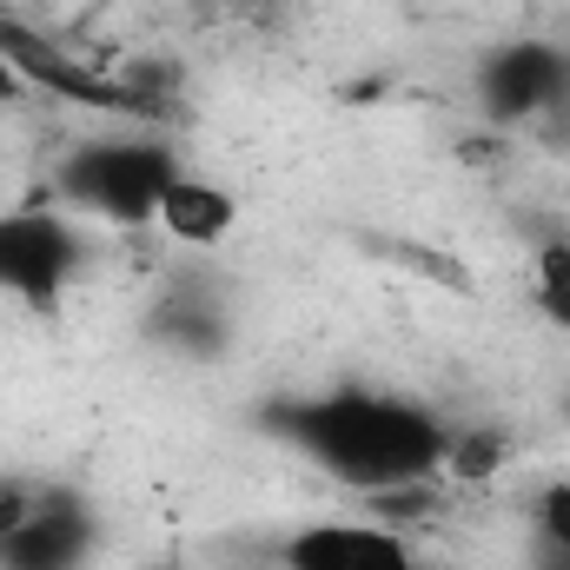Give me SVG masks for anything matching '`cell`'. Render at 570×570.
<instances>
[{
    "label": "cell",
    "instance_id": "cell-4",
    "mask_svg": "<svg viewBox=\"0 0 570 570\" xmlns=\"http://www.w3.org/2000/svg\"><path fill=\"white\" fill-rule=\"evenodd\" d=\"M478 107L491 127L544 120V140H570V53L544 40H511L478 67Z\"/></svg>",
    "mask_w": 570,
    "mask_h": 570
},
{
    "label": "cell",
    "instance_id": "cell-12",
    "mask_svg": "<svg viewBox=\"0 0 570 570\" xmlns=\"http://www.w3.org/2000/svg\"><path fill=\"white\" fill-rule=\"evenodd\" d=\"M538 312H544L551 325H564V332H570V246H551V253H544V279H538Z\"/></svg>",
    "mask_w": 570,
    "mask_h": 570
},
{
    "label": "cell",
    "instance_id": "cell-14",
    "mask_svg": "<svg viewBox=\"0 0 570 570\" xmlns=\"http://www.w3.org/2000/svg\"><path fill=\"white\" fill-rule=\"evenodd\" d=\"M33 498H40V484H20V478H7V484H0V538L33 511Z\"/></svg>",
    "mask_w": 570,
    "mask_h": 570
},
{
    "label": "cell",
    "instance_id": "cell-16",
    "mask_svg": "<svg viewBox=\"0 0 570 570\" xmlns=\"http://www.w3.org/2000/svg\"><path fill=\"white\" fill-rule=\"evenodd\" d=\"M20 94H27V80H20V73H13V67H7V60H0V107H13V100H20Z\"/></svg>",
    "mask_w": 570,
    "mask_h": 570
},
{
    "label": "cell",
    "instance_id": "cell-8",
    "mask_svg": "<svg viewBox=\"0 0 570 570\" xmlns=\"http://www.w3.org/2000/svg\"><path fill=\"white\" fill-rule=\"evenodd\" d=\"M233 219H239V199L193 173H173V186L159 193V213H153V226L173 233L179 246H219L233 233Z\"/></svg>",
    "mask_w": 570,
    "mask_h": 570
},
{
    "label": "cell",
    "instance_id": "cell-11",
    "mask_svg": "<svg viewBox=\"0 0 570 570\" xmlns=\"http://www.w3.org/2000/svg\"><path fill=\"white\" fill-rule=\"evenodd\" d=\"M365 504H372V518H379V524H392V531H399V524H425L431 511H438V491H431V478H419V484L372 491Z\"/></svg>",
    "mask_w": 570,
    "mask_h": 570
},
{
    "label": "cell",
    "instance_id": "cell-1",
    "mask_svg": "<svg viewBox=\"0 0 570 570\" xmlns=\"http://www.w3.org/2000/svg\"><path fill=\"white\" fill-rule=\"evenodd\" d=\"M259 425L285 438L298 458H312L325 478L352 491H392L444 471L451 425L431 419L425 405L392 392H325V399H279L259 412Z\"/></svg>",
    "mask_w": 570,
    "mask_h": 570
},
{
    "label": "cell",
    "instance_id": "cell-2",
    "mask_svg": "<svg viewBox=\"0 0 570 570\" xmlns=\"http://www.w3.org/2000/svg\"><path fill=\"white\" fill-rule=\"evenodd\" d=\"M0 60L27 80V87H40V94H53V100H73V107H94V114H166V100H159V73L140 67V73H107V67H87V60H73L67 47H53L47 33H33V27H20V20H7L0 13Z\"/></svg>",
    "mask_w": 570,
    "mask_h": 570
},
{
    "label": "cell",
    "instance_id": "cell-7",
    "mask_svg": "<svg viewBox=\"0 0 570 570\" xmlns=\"http://www.w3.org/2000/svg\"><path fill=\"white\" fill-rule=\"evenodd\" d=\"M285 570H419L412 544L392 524H312L285 538Z\"/></svg>",
    "mask_w": 570,
    "mask_h": 570
},
{
    "label": "cell",
    "instance_id": "cell-6",
    "mask_svg": "<svg viewBox=\"0 0 570 570\" xmlns=\"http://www.w3.org/2000/svg\"><path fill=\"white\" fill-rule=\"evenodd\" d=\"M100 551V524L87 498L73 491H40L33 511L0 538V570H87Z\"/></svg>",
    "mask_w": 570,
    "mask_h": 570
},
{
    "label": "cell",
    "instance_id": "cell-9",
    "mask_svg": "<svg viewBox=\"0 0 570 570\" xmlns=\"http://www.w3.org/2000/svg\"><path fill=\"white\" fill-rule=\"evenodd\" d=\"M153 338L186 352V358H219L233 325H226V305L213 292H199V279H179L159 298V312H153Z\"/></svg>",
    "mask_w": 570,
    "mask_h": 570
},
{
    "label": "cell",
    "instance_id": "cell-15",
    "mask_svg": "<svg viewBox=\"0 0 570 570\" xmlns=\"http://www.w3.org/2000/svg\"><path fill=\"white\" fill-rule=\"evenodd\" d=\"M531 570H570V551H564V544H551V538H538V551H531Z\"/></svg>",
    "mask_w": 570,
    "mask_h": 570
},
{
    "label": "cell",
    "instance_id": "cell-3",
    "mask_svg": "<svg viewBox=\"0 0 570 570\" xmlns=\"http://www.w3.org/2000/svg\"><path fill=\"white\" fill-rule=\"evenodd\" d=\"M173 153L153 140H100V146H80L67 153L60 166V193L114 226H153L159 213V193L173 186Z\"/></svg>",
    "mask_w": 570,
    "mask_h": 570
},
{
    "label": "cell",
    "instance_id": "cell-17",
    "mask_svg": "<svg viewBox=\"0 0 570 570\" xmlns=\"http://www.w3.org/2000/svg\"><path fill=\"white\" fill-rule=\"evenodd\" d=\"M564 412H570V405H564Z\"/></svg>",
    "mask_w": 570,
    "mask_h": 570
},
{
    "label": "cell",
    "instance_id": "cell-10",
    "mask_svg": "<svg viewBox=\"0 0 570 570\" xmlns=\"http://www.w3.org/2000/svg\"><path fill=\"white\" fill-rule=\"evenodd\" d=\"M511 458V438L498 425H471V431H451V451H444V471L458 484H491Z\"/></svg>",
    "mask_w": 570,
    "mask_h": 570
},
{
    "label": "cell",
    "instance_id": "cell-5",
    "mask_svg": "<svg viewBox=\"0 0 570 570\" xmlns=\"http://www.w3.org/2000/svg\"><path fill=\"white\" fill-rule=\"evenodd\" d=\"M80 266V233L73 219L27 206V213H0V292H13L20 305L53 312L60 292Z\"/></svg>",
    "mask_w": 570,
    "mask_h": 570
},
{
    "label": "cell",
    "instance_id": "cell-13",
    "mask_svg": "<svg viewBox=\"0 0 570 570\" xmlns=\"http://www.w3.org/2000/svg\"><path fill=\"white\" fill-rule=\"evenodd\" d=\"M531 511H538V531H544L551 544H564V551H570V478H558V484H544Z\"/></svg>",
    "mask_w": 570,
    "mask_h": 570
}]
</instances>
